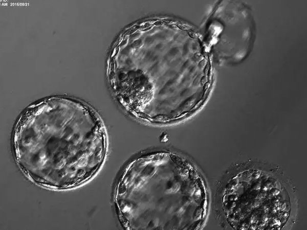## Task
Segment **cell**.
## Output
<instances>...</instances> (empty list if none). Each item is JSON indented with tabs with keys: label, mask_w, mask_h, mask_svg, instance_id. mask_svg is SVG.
<instances>
[{
	"label": "cell",
	"mask_w": 307,
	"mask_h": 230,
	"mask_svg": "<svg viewBox=\"0 0 307 230\" xmlns=\"http://www.w3.org/2000/svg\"><path fill=\"white\" fill-rule=\"evenodd\" d=\"M14 143L19 164L34 173H92L105 150L95 113L78 101L61 97L29 108L19 121Z\"/></svg>",
	"instance_id": "obj_2"
},
{
	"label": "cell",
	"mask_w": 307,
	"mask_h": 230,
	"mask_svg": "<svg viewBox=\"0 0 307 230\" xmlns=\"http://www.w3.org/2000/svg\"><path fill=\"white\" fill-rule=\"evenodd\" d=\"M116 203L127 229H193L203 221V182L182 157L170 152L143 155L125 168Z\"/></svg>",
	"instance_id": "obj_1"
}]
</instances>
